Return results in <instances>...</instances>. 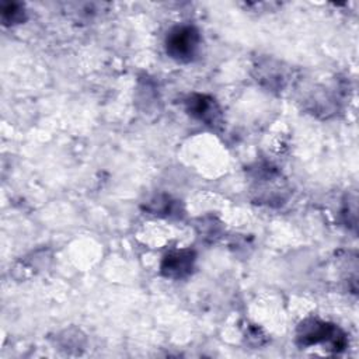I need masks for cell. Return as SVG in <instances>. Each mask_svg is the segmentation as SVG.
<instances>
[{"instance_id": "obj_1", "label": "cell", "mask_w": 359, "mask_h": 359, "mask_svg": "<svg viewBox=\"0 0 359 359\" xmlns=\"http://www.w3.org/2000/svg\"><path fill=\"white\" fill-rule=\"evenodd\" d=\"M296 341L302 348L323 344L327 349L334 352L344 351L346 346V335L339 327L317 318L304 320L299 325Z\"/></svg>"}, {"instance_id": "obj_2", "label": "cell", "mask_w": 359, "mask_h": 359, "mask_svg": "<svg viewBox=\"0 0 359 359\" xmlns=\"http://www.w3.org/2000/svg\"><path fill=\"white\" fill-rule=\"evenodd\" d=\"M201 48V34L196 27L189 24H182L171 28L165 36V52L167 55L180 62H192Z\"/></svg>"}, {"instance_id": "obj_3", "label": "cell", "mask_w": 359, "mask_h": 359, "mask_svg": "<svg viewBox=\"0 0 359 359\" xmlns=\"http://www.w3.org/2000/svg\"><path fill=\"white\" fill-rule=\"evenodd\" d=\"M195 252L189 248L175 250L168 254L161 261L160 272L163 276L170 279H182L187 278L195 265Z\"/></svg>"}, {"instance_id": "obj_4", "label": "cell", "mask_w": 359, "mask_h": 359, "mask_svg": "<svg viewBox=\"0 0 359 359\" xmlns=\"http://www.w3.org/2000/svg\"><path fill=\"white\" fill-rule=\"evenodd\" d=\"M187 111L194 118L206 125H216L220 122L222 111L216 100L206 94H192L185 101Z\"/></svg>"}, {"instance_id": "obj_5", "label": "cell", "mask_w": 359, "mask_h": 359, "mask_svg": "<svg viewBox=\"0 0 359 359\" xmlns=\"http://www.w3.org/2000/svg\"><path fill=\"white\" fill-rule=\"evenodd\" d=\"M25 20L24 7L18 3H3L1 4V21L4 25L20 24Z\"/></svg>"}, {"instance_id": "obj_6", "label": "cell", "mask_w": 359, "mask_h": 359, "mask_svg": "<svg viewBox=\"0 0 359 359\" xmlns=\"http://www.w3.org/2000/svg\"><path fill=\"white\" fill-rule=\"evenodd\" d=\"M146 210L154 215H172L177 212V201H172L170 196H156L149 201Z\"/></svg>"}]
</instances>
